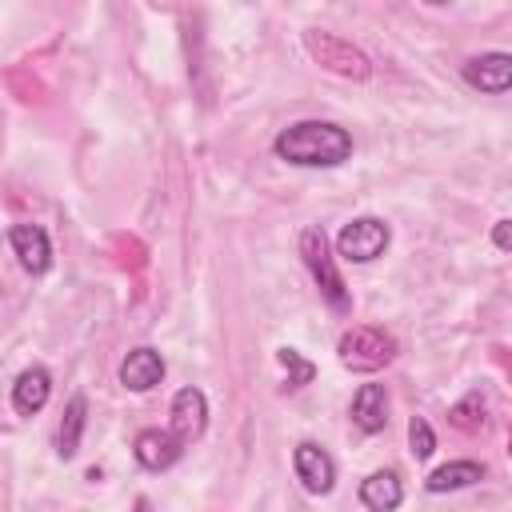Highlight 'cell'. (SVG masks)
<instances>
[{"label": "cell", "mask_w": 512, "mask_h": 512, "mask_svg": "<svg viewBox=\"0 0 512 512\" xmlns=\"http://www.w3.org/2000/svg\"><path fill=\"white\" fill-rule=\"evenodd\" d=\"M276 356H280V364L288 368V384H284L288 392H296V388H304V384H308V380L316 376V368H312V364H308V360H304V356H300L296 348H280Z\"/></svg>", "instance_id": "18"}, {"label": "cell", "mask_w": 512, "mask_h": 512, "mask_svg": "<svg viewBox=\"0 0 512 512\" xmlns=\"http://www.w3.org/2000/svg\"><path fill=\"white\" fill-rule=\"evenodd\" d=\"M448 420H452L460 432H480V428H484V400H480V392H468V396L448 412Z\"/></svg>", "instance_id": "17"}, {"label": "cell", "mask_w": 512, "mask_h": 512, "mask_svg": "<svg viewBox=\"0 0 512 512\" xmlns=\"http://www.w3.org/2000/svg\"><path fill=\"white\" fill-rule=\"evenodd\" d=\"M292 468H296V480L304 484V492H312V496H324V492H332V484H336V464H332V456H328L320 444H312V440H300V444H296Z\"/></svg>", "instance_id": "6"}, {"label": "cell", "mask_w": 512, "mask_h": 512, "mask_svg": "<svg viewBox=\"0 0 512 512\" xmlns=\"http://www.w3.org/2000/svg\"><path fill=\"white\" fill-rule=\"evenodd\" d=\"M352 424L368 436L388 428V392L384 384H360L352 396Z\"/></svg>", "instance_id": "12"}, {"label": "cell", "mask_w": 512, "mask_h": 512, "mask_svg": "<svg viewBox=\"0 0 512 512\" xmlns=\"http://www.w3.org/2000/svg\"><path fill=\"white\" fill-rule=\"evenodd\" d=\"M476 480H484V464H476V460H452V464L436 468V472L424 480V488H428V492H456V488H468V484H476Z\"/></svg>", "instance_id": "15"}, {"label": "cell", "mask_w": 512, "mask_h": 512, "mask_svg": "<svg viewBox=\"0 0 512 512\" xmlns=\"http://www.w3.org/2000/svg\"><path fill=\"white\" fill-rule=\"evenodd\" d=\"M464 80L488 96H500L512 88V56L508 52H484L464 64Z\"/></svg>", "instance_id": "8"}, {"label": "cell", "mask_w": 512, "mask_h": 512, "mask_svg": "<svg viewBox=\"0 0 512 512\" xmlns=\"http://www.w3.org/2000/svg\"><path fill=\"white\" fill-rule=\"evenodd\" d=\"M300 256H304V264H308V272H312V280H316V288H320V296L328 300V308L332 312H352V292L344 288V280H340V272H336V264H332V252H328V236H324V228H304L300 232Z\"/></svg>", "instance_id": "2"}, {"label": "cell", "mask_w": 512, "mask_h": 512, "mask_svg": "<svg viewBox=\"0 0 512 512\" xmlns=\"http://www.w3.org/2000/svg\"><path fill=\"white\" fill-rule=\"evenodd\" d=\"M180 452H184V444H180L168 428H144V432L136 436V444H132L136 464L148 468V472H164V468H172V464L180 460Z\"/></svg>", "instance_id": "9"}, {"label": "cell", "mask_w": 512, "mask_h": 512, "mask_svg": "<svg viewBox=\"0 0 512 512\" xmlns=\"http://www.w3.org/2000/svg\"><path fill=\"white\" fill-rule=\"evenodd\" d=\"M304 48H308L328 72H336V76H348V80H368V76H372L368 56H364L360 48H352L348 40L332 36V32H320V28L304 32Z\"/></svg>", "instance_id": "4"}, {"label": "cell", "mask_w": 512, "mask_h": 512, "mask_svg": "<svg viewBox=\"0 0 512 512\" xmlns=\"http://www.w3.org/2000/svg\"><path fill=\"white\" fill-rule=\"evenodd\" d=\"M208 428V400H204V392L200 388H180L176 396H172V436L180 440V444H188V440H196L200 432Z\"/></svg>", "instance_id": "7"}, {"label": "cell", "mask_w": 512, "mask_h": 512, "mask_svg": "<svg viewBox=\"0 0 512 512\" xmlns=\"http://www.w3.org/2000/svg\"><path fill=\"white\" fill-rule=\"evenodd\" d=\"M388 240H392V232H388V224H384L380 216H356V220H348V224L340 228L336 248H340L344 260H352V264H368V260L384 256Z\"/></svg>", "instance_id": "5"}, {"label": "cell", "mask_w": 512, "mask_h": 512, "mask_svg": "<svg viewBox=\"0 0 512 512\" xmlns=\"http://www.w3.org/2000/svg\"><path fill=\"white\" fill-rule=\"evenodd\" d=\"M336 352H340V364L344 368H352V372H376V368H384V364L396 360L400 344L384 328H348L340 336Z\"/></svg>", "instance_id": "3"}, {"label": "cell", "mask_w": 512, "mask_h": 512, "mask_svg": "<svg viewBox=\"0 0 512 512\" xmlns=\"http://www.w3.org/2000/svg\"><path fill=\"white\" fill-rule=\"evenodd\" d=\"M404 500V484L396 472H372L368 480H360V504L368 512H396Z\"/></svg>", "instance_id": "14"}, {"label": "cell", "mask_w": 512, "mask_h": 512, "mask_svg": "<svg viewBox=\"0 0 512 512\" xmlns=\"http://www.w3.org/2000/svg\"><path fill=\"white\" fill-rule=\"evenodd\" d=\"M48 396H52V376H48V368H24L20 376H16V384H12V408L20 412V416H36L44 404H48Z\"/></svg>", "instance_id": "13"}, {"label": "cell", "mask_w": 512, "mask_h": 512, "mask_svg": "<svg viewBox=\"0 0 512 512\" xmlns=\"http://www.w3.org/2000/svg\"><path fill=\"white\" fill-rule=\"evenodd\" d=\"M408 444H412V456L416 460H428L436 452V436H432V428H428L424 416H412L408 420Z\"/></svg>", "instance_id": "19"}, {"label": "cell", "mask_w": 512, "mask_h": 512, "mask_svg": "<svg viewBox=\"0 0 512 512\" xmlns=\"http://www.w3.org/2000/svg\"><path fill=\"white\" fill-rule=\"evenodd\" d=\"M492 240H496V248H500V252H508V248H512V220H496Z\"/></svg>", "instance_id": "20"}, {"label": "cell", "mask_w": 512, "mask_h": 512, "mask_svg": "<svg viewBox=\"0 0 512 512\" xmlns=\"http://www.w3.org/2000/svg\"><path fill=\"white\" fill-rule=\"evenodd\" d=\"M84 424H88V400L84 396H72L68 408H64V420H60V456L72 460L80 452V436H84Z\"/></svg>", "instance_id": "16"}, {"label": "cell", "mask_w": 512, "mask_h": 512, "mask_svg": "<svg viewBox=\"0 0 512 512\" xmlns=\"http://www.w3.org/2000/svg\"><path fill=\"white\" fill-rule=\"evenodd\" d=\"M272 148L288 164H300V168H332V164H344L352 156V136H348V128H340L332 120H300V124H288L276 136Z\"/></svg>", "instance_id": "1"}, {"label": "cell", "mask_w": 512, "mask_h": 512, "mask_svg": "<svg viewBox=\"0 0 512 512\" xmlns=\"http://www.w3.org/2000/svg\"><path fill=\"white\" fill-rule=\"evenodd\" d=\"M164 380V356L156 348H132L124 360H120V384L132 388V392H152L156 384Z\"/></svg>", "instance_id": "10"}, {"label": "cell", "mask_w": 512, "mask_h": 512, "mask_svg": "<svg viewBox=\"0 0 512 512\" xmlns=\"http://www.w3.org/2000/svg\"><path fill=\"white\" fill-rule=\"evenodd\" d=\"M12 248L20 256V264H24V272H32V276L52 268V240H48V232L40 224H16L12 228Z\"/></svg>", "instance_id": "11"}]
</instances>
